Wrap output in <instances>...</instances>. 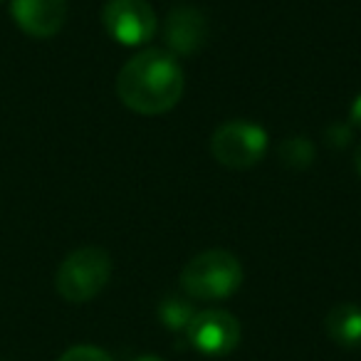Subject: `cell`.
Returning <instances> with one entry per match:
<instances>
[{
	"label": "cell",
	"instance_id": "cell-1",
	"mask_svg": "<svg viewBox=\"0 0 361 361\" xmlns=\"http://www.w3.org/2000/svg\"><path fill=\"white\" fill-rule=\"evenodd\" d=\"M183 90L186 75L178 57L159 47L141 50L121 67L116 77V94L121 104L146 116L171 111L180 102Z\"/></svg>",
	"mask_w": 361,
	"mask_h": 361
},
{
	"label": "cell",
	"instance_id": "cell-2",
	"mask_svg": "<svg viewBox=\"0 0 361 361\" xmlns=\"http://www.w3.org/2000/svg\"><path fill=\"white\" fill-rule=\"evenodd\" d=\"M243 285V265L228 250H206L180 270V287L193 300L218 302L235 295Z\"/></svg>",
	"mask_w": 361,
	"mask_h": 361
},
{
	"label": "cell",
	"instance_id": "cell-3",
	"mask_svg": "<svg viewBox=\"0 0 361 361\" xmlns=\"http://www.w3.org/2000/svg\"><path fill=\"white\" fill-rule=\"evenodd\" d=\"M111 277V257L102 247H80L70 252L62 260L60 270L55 277V287L62 300L75 302H90L106 287Z\"/></svg>",
	"mask_w": 361,
	"mask_h": 361
},
{
	"label": "cell",
	"instance_id": "cell-4",
	"mask_svg": "<svg viewBox=\"0 0 361 361\" xmlns=\"http://www.w3.org/2000/svg\"><path fill=\"white\" fill-rule=\"evenodd\" d=\"M267 131L252 121H228L216 129L211 139V154L228 169H250L265 156Z\"/></svg>",
	"mask_w": 361,
	"mask_h": 361
},
{
	"label": "cell",
	"instance_id": "cell-5",
	"mask_svg": "<svg viewBox=\"0 0 361 361\" xmlns=\"http://www.w3.org/2000/svg\"><path fill=\"white\" fill-rule=\"evenodd\" d=\"M104 30L119 45H144L156 35V13L146 0H109L102 11Z\"/></svg>",
	"mask_w": 361,
	"mask_h": 361
},
{
	"label": "cell",
	"instance_id": "cell-6",
	"mask_svg": "<svg viewBox=\"0 0 361 361\" xmlns=\"http://www.w3.org/2000/svg\"><path fill=\"white\" fill-rule=\"evenodd\" d=\"M188 341L206 356H226L240 341V322L226 310L196 312L186 329Z\"/></svg>",
	"mask_w": 361,
	"mask_h": 361
},
{
	"label": "cell",
	"instance_id": "cell-7",
	"mask_svg": "<svg viewBox=\"0 0 361 361\" xmlns=\"http://www.w3.org/2000/svg\"><path fill=\"white\" fill-rule=\"evenodd\" d=\"M208 37L206 16L193 6H176L164 25V42L171 55H196Z\"/></svg>",
	"mask_w": 361,
	"mask_h": 361
},
{
	"label": "cell",
	"instance_id": "cell-8",
	"mask_svg": "<svg viewBox=\"0 0 361 361\" xmlns=\"http://www.w3.org/2000/svg\"><path fill=\"white\" fill-rule=\"evenodd\" d=\"M13 20L32 37H52L62 30L67 0H11Z\"/></svg>",
	"mask_w": 361,
	"mask_h": 361
},
{
	"label": "cell",
	"instance_id": "cell-9",
	"mask_svg": "<svg viewBox=\"0 0 361 361\" xmlns=\"http://www.w3.org/2000/svg\"><path fill=\"white\" fill-rule=\"evenodd\" d=\"M324 329L334 344L344 349H361V307L354 302L331 307L324 319Z\"/></svg>",
	"mask_w": 361,
	"mask_h": 361
},
{
	"label": "cell",
	"instance_id": "cell-10",
	"mask_svg": "<svg viewBox=\"0 0 361 361\" xmlns=\"http://www.w3.org/2000/svg\"><path fill=\"white\" fill-rule=\"evenodd\" d=\"M196 317V310H193L191 302H186L183 297H164L159 305V319L164 326L173 331H180V329H188L191 319Z\"/></svg>",
	"mask_w": 361,
	"mask_h": 361
},
{
	"label": "cell",
	"instance_id": "cell-11",
	"mask_svg": "<svg viewBox=\"0 0 361 361\" xmlns=\"http://www.w3.org/2000/svg\"><path fill=\"white\" fill-rule=\"evenodd\" d=\"M277 156H280V161L287 169H307L314 161V146H312L310 139L295 136V139L282 141L280 149H277Z\"/></svg>",
	"mask_w": 361,
	"mask_h": 361
},
{
	"label": "cell",
	"instance_id": "cell-12",
	"mask_svg": "<svg viewBox=\"0 0 361 361\" xmlns=\"http://www.w3.org/2000/svg\"><path fill=\"white\" fill-rule=\"evenodd\" d=\"M60 361H111L109 354L97 346H90V344H80V346H72L67 349L65 354L60 356Z\"/></svg>",
	"mask_w": 361,
	"mask_h": 361
},
{
	"label": "cell",
	"instance_id": "cell-13",
	"mask_svg": "<svg viewBox=\"0 0 361 361\" xmlns=\"http://www.w3.org/2000/svg\"><path fill=\"white\" fill-rule=\"evenodd\" d=\"M351 121H354L356 126H361V94L356 97V102L351 104Z\"/></svg>",
	"mask_w": 361,
	"mask_h": 361
},
{
	"label": "cell",
	"instance_id": "cell-14",
	"mask_svg": "<svg viewBox=\"0 0 361 361\" xmlns=\"http://www.w3.org/2000/svg\"><path fill=\"white\" fill-rule=\"evenodd\" d=\"M354 166H356V171H359V176H361V144L356 146V151H354Z\"/></svg>",
	"mask_w": 361,
	"mask_h": 361
},
{
	"label": "cell",
	"instance_id": "cell-15",
	"mask_svg": "<svg viewBox=\"0 0 361 361\" xmlns=\"http://www.w3.org/2000/svg\"><path fill=\"white\" fill-rule=\"evenodd\" d=\"M136 361H164V359H161V356L149 354V356H141V359H136Z\"/></svg>",
	"mask_w": 361,
	"mask_h": 361
}]
</instances>
